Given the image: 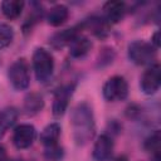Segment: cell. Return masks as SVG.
Listing matches in <instances>:
<instances>
[{
	"mask_svg": "<svg viewBox=\"0 0 161 161\" xmlns=\"http://www.w3.org/2000/svg\"><path fill=\"white\" fill-rule=\"evenodd\" d=\"M103 97L109 102H118L126 99L128 96V84L122 75H113L103 84Z\"/></svg>",
	"mask_w": 161,
	"mask_h": 161,
	"instance_id": "5",
	"label": "cell"
},
{
	"mask_svg": "<svg viewBox=\"0 0 161 161\" xmlns=\"http://www.w3.org/2000/svg\"><path fill=\"white\" fill-rule=\"evenodd\" d=\"M126 4L122 1H108L103 5V19L106 23L116 24L118 23L126 14Z\"/></svg>",
	"mask_w": 161,
	"mask_h": 161,
	"instance_id": "10",
	"label": "cell"
},
{
	"mask_svg": "<svg viewBox=\"0 0 161 161\" xmlns=\"http://www.w3.org/2000/svg\"><path fill=\"white\" fill-rule=\"evenodd\" d=\"M151 161H161V155H160V153L152 155V160H151Z\"/></svg>",
	"mask_w": 161,
	"mask_h": 161,
	"instance_id": "23",
	"label": "cell"
},
{
	"mask_svg": "<svg viewBox=\"0 0 161 161\" xmlns=\"http://www.w3.org/2000/svg\"><path fill=\"white\" fill-rule=\"evenodd\" d=\"M68 47H69V54L73 58H83L91 50L92 42L87 36L79 34L70 42Z\"/></svg>",
	"mask_w": 161,
	"mask_h": 161,
	"instance_id": "12",
	"label": "cell"
},
{
	"mask_svg": "<svg viewBox=\"0 0 161 161\" xmlns=\"http://www.w3.org/2000/svg\"><path fill=\"white\" fill-rule=\"evenodd\" d=\"M69 16V10L65 5L58 4L55 6H53L48 14H47V21L49 25L52 26H60L62 24H64L67 21Z\"/></svg>",
	"mask_w": 161,
	"mask_h": 161,
	"instance_id": "13",
	"label": "cell"
},
{
	"mask_svg": "<svg viewBox=\"0 0 161 161\" xmlns=\"http://www.w3.org/2000/svg\"><path fill=\"white\" fill-rule=\"evenodd\" d=\"M0 161H6V148L0 145Z\"/></svg>",
	"mask_w": 161,
	"mask_h": 161,
	"instance_id": "22",
	"label": "cell"
},
{
	"mask_svg": "<svg viewBox=\"0 0 161 161\" xmlns=\"http://www.w3.org/2000/svg\"><path fill=\"white\" fill-rule=\"evenodd\" d=\"M80 25L79 26H73V28H69V29H64V30H60L55 34L52 35V38L49 39V43L53 48L55 49H60L65 45H69L70 42L77 36L79 35V30H80Z\"/></svg>",
	"mask_w": 161,
	"mask_h": 161,
	"instance_id": "11",
	"label": "cell"
},
{
	"mask_svg": "<svg viewBox=\"0 0 161 161\" xmlns=\"http://www.w3.org/2000/svg\"><path fill=\"white\" fill-rule=\"evenodd\" d=\"M14 39V30L9 24H0V50L10 45Z\"/></svg>",
	"mask_w": 161,
	"mask_h": 161,
	"instance_id": "19",
	"label": "cell"
},
{
	"mask_svg": "<svg viewBox=\"0 0 161 161\" xmlns=\"http://www.w3.org/2000/svg\"><path fill=\"white\" fill-rule=\"evenodd\" d=\"M18 114V109L14 107H8L0 111V138L15 123Z\"/></svg>",
	"mask_w": 161,
	"mask_h": 161,
	"instance_id": "16",
	"label": "cell"
},
{
	"mask_svg": "<svg viewBox=\"0 0 161 161\" xmlns=\"http://www.w3.org/2000/svg\"><path fill=\"white\" fill-rule=\"evenodd\" d=\"M143 147H145L146 151L151 152L152 155L160 153V148H161V135H160V131L158 130H156L152 135H150L145 140Z\"/></svg>",
	"mask_w": 161,
	"mask_h": 161,
	"instance_id": "18",
	"label": "cell"
},
{
	"mask_svg": "<svg viewBox=\"0 0 161 161\" xmlns=\"http://www.w3.org/2000/svg\"><path fill=\"white\" fill-rule=\"evenodd\" d=\"M161 84V68L160 65L151 64L150 68H147L140 80V87L145 94H153L158 91Z\"/></svg>",
	"mask_w": 161,
	"mask_h": 161,
	"instance_id": "6",
	"label": "cell"
},
{
	"mask_svg": "<svg viewBox=\"0 0 161 161\" xmlns=\"http://www.w3.org/2000/svg\"><path fill=\"white\" fill-rule=\"evenodd\" d=\"M60 126L54 122V123H49L47 127H44V130L40 133V142L47 147V146H53L58 143L59 136H60Z\"/></svg>",
	"mask_w": 161,
	"mask_h": 161,
	"instance_id": "14",
	"label": "cell"
},
{
	"mask_svg": "<svg viewBox=\"0 0 161 161\" xmlns=\"http://www.w3.org/2000/svg\"><path fill=\"white\" fill-rule=\"evenodd\" d=\"M114 161H128V158H127V156H125V155H121V156H118Z\"/></svg>",
	"mask_w": 161,
	"mask_h": 161,
	"instance_id": "24",
	"label": "cell"
},
{
	"mask_svg": "<svg viewBox=\"0 0 161 161\" xmlns=\"http://www.w3.org/2000/svg\"><path fill=\"white\" fill-rule=\"evenodd\" d=\"M43 107H44V99L39 93H35V92L29 93L24 99L23 108H24L25 113L29 116L36 114L38 112H40L43 109Z\"/></svg>",
	"mask_w": 161,
	"mask_h": 161,
	"instance_id": "15",
	"label": "cell"
},
{
	"mask_svg": "<svg viewBox=\"0 0 161 161\" xmlns=\"http://www.w3.org/2000/svg\"><path fill=\"white\" fill-rule=\"evenodd\" d=\"M33 69L36 79L40 83L47 82L54 70V58L44 48L35 49L33 54Z\"/></svg>",
	"mask_w": 161,
	"mask_h": 161,
	"instance_id": "2",
	"label": "cell"
},
{
	"mask_svg": "<svg viewBox=\"0 0 161 161\" xmlns=\"http://www.w3.org/2000/svg\"><path fill=\"white\" fill-rule=\"evenodd\" d=\"M35 136H36L35 127L33 125H29V123H23V125H19L14 130L13 143L15 145L16 148L24 150V148H28L33 145Z\"/></svg>",
	"mask_w": 161,
	"mask_h": 161,
	"instance_id": "7",
	"label": "cell"
},
{
	"mask_svg": "<svg viewBox=\"0 0 161 161\" xmlns=\"http://www.w3.org/2000/svg\"><path fill=\"white\" fill-rule=\"evenodd\" d=\"M24 9V1L20 0H6L1 4L3 14L8 19H16Z\"/></svg>",
	"mask_w": 161,
	"mask_h": 161,
	"instance_id": "17",
	"label": "cell"
},
{
	"mask_svg": "<svg viewBox=\"0 0 161 161\" xmlns=\"http://www.w3.org/2000/svg\"><path fill=\"white\" fill-rule=\"evenodd\" d=\"M8 77L11 86L18 91H24L29 87L30 83V73L29 65L24 58L15 60L8 70Z\"/></svg>",
	"mask_w": 161,
	"mask_h": 161,
	"instance_id": "4",
	"label": "cell"
},
{
	"mask_svg": "<svg viewBox=\"0 0 161 161\" xmlns=\"http://www.w3.org/2000/svg\"><path fill=\"white\" fill-rule=\"evenodd\" d=\"M128 58L137 65L152 64L156 59V48L147 42L135 40L128 45Z\"/></svg>",
	"mask_w": 161,
	"mask_h": 161,
	"instance_id": "3",
	"label": "cell"
},
{
	"mask_svg": "<svg viewBox=\"0 0 161 161\" xmlns=\"http://www.w3.org/2000/svg\"><path fill=\"white\" fill-rule=\"evenodd\" d=\"M113 152V140L108 133L98 136L93 146V160L94 161H107Z\"/></svg>",
	"mask_w": 161,
	"mask_h": 161,
	"instance_id": "9",
	"label": "cell"
},
{
	"mask_svg": "<svg viewBox=\"0 0 161 161\" xmlns=\"http://www.w3.org/2000/svg\"><path fill=\"white\" fill-rule=\"evenodd\" d=\"M6 161H21V160H16V158H13V160H6Z\"/></svg>",
	"mask_w": 161,
	"mask_h": 161,
	"instance_id": "25",
	"label": "cell"
},
{
	"mask_svg": "<svg viewBox=\"0 0 161 161\" xmlns=\"http://www.w3.org/2000/svg\"><path fill=\"white\" fill-rule=\"evenodd\" d=\"M63 148L57 143L53 146H47L44 150V156L50 161H58L63 157Z\"/></svg>",
	"mask_w": 161,
	"mask_h": 161,
	"instance_id": "20",
	"label": "cell"
},
{
	"mask_svg": "<svg viewBox=\"0 0 161 161\" xmlns=\"http://www.w3.org/2000/svg\"><path fill=\"white\" fill-rule=\"evenodd\" d=\"M73 91H74V84H64L55 92L54 102H53V114L55 117H60L64 114L69 99L73 94Z\"/></svg>",
	"mask_w": 161,
	"mask_h": 161,
	"instance_id": "8",
	"label": "cell"
},
{
	"mask_svg": "<svg viewBox=\"0 0 161 161\" xmlns=\"http://www.w3.org/2000/svg\"><path fill=\"white\" fill-rule=\"evenodd\" d=\"M70 125L73 131V138L77 145L83 146L91 141L94 136L96 123L92 107L87 102L78 103L70 114Z\"/></svg>",
	"mask_w": 161,
	"mask_h": 161,
	"instance_id": "1",
	"label": "cell"
},
{
	"mask_svg": "<svg viewBox=\"0 0 161 161\" xmlns=\"http://www.w3.org/2000/svg\"><path fill=\"white\" fill-rule=\"evenodd\" d=\"M158 35H160V33L158 31H156L155 33V35L152 36V42H151V44L157 49L158 48V44H160V42H158Z\"/></svg>",
	"mask_w": 161,
	"mask_h": 161,
	"instance_id": "21",
	"label": "cell"
}]
</instances>
